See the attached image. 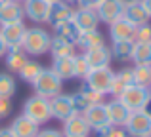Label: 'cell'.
Instances as JSON below:
<instances>
[{
    "instance_id": "cell-27",
    "label": "cell",
    "mask_w": 151,
    "mask_h": 137,
    "mask_svg": "<svg viewBox=\"0 0 151 137\" xmlns=\"http://www.w3.org/2000/svg\"><path fill=\"white\" fill-rule=\"evenodd\" d=\"M54 33H55V36H61V38H65V40L77 44V38H78V34H81V31L77 29V25H75L73 19H71V21H65V23L55 25Z\"/></svg>"
},
{
    "instance_id": "cell-42",
    "label": "cell",
    "mask_w": 151,
    "mask_h": 137,
    "mask_svg": "<svg viewBox=\"0 0 151 137\" xmlns=\"http://www.w3.org/2000/svg\"><path fill=\"white\" fill-rule=\"evenodd\" d=\"M6 52H8V48L4 46V42H2V38H0V59H2L4 55H6Z\"/></svg>"
},
{
    "instance_id": "cell-35",
    "label": "cell",
    "mask_w": 151,
    "mask_h": 137,
    "mask_svg": "<svg viewBox=\"0 0 151 137\" xmlns=\"http://www.w3.org/2000/svg\"><path fill=\"white\" fill-rule=\"evenodd\" d=\"M136 44H151V25L144 23V25L136 27V36H134Z\"/></svg>"
},
{
    "instance_id": "cell-12",
    "label": "cell",
    "mask_w": 151,
    "mask_h": 137,
    "mask_svg": "<svg viewBox=\"0 0 151 137\" xmlns=\"http://www.w3.org/2000/svg\"><path fill=\"white\" fill-rule=\"evenodd\" d=\"M50 109H52V118L59 120H67L69 116L77 114L73 109V101H71V95H65V93H59V95L52 97L50 99Z\"/></svg>"
},
{
    "instance_id": "cell-25",
    "label": "cell",
    "mask_w": 151,
    "mask_h": 137,
    "mask_svg": "<svg viewBox=\"0 0 151 137\" xmlns=\"http://www.w3.org/2000/svg\"><path fill=\"white\" fill-rule=\"evenodd\" d=\"M50 53L52 57H67V55H75V44L61 36H52V42H50Z\"/></svg>"
},
{
    "instance_id": "cell-4",
    "label": "cell",
    "mask_w": 151,
    "mask_h": 137,
    "mask_svg": "<svg viewBox=\"0 0 151 137\" xmlns=\"http://www.w3.org/2000/svg\"><path fill=\"white\" fill-rule=\"evenodd\" d=\"M33 88H35V95H40L46 97V99H52V97L59 95L63 89V80L54 74L50 69H44L40 72V76L33 82Z\"/></svg>"
},
{
    "instance_id": "cell-11",
    "label": "cell",
    "mask_w": 151,
    "mask_h": 137,
    "mask_svg": "<svg viewBox=\"0 0 151 137\" xmlns=\"http://www.w3.org/2000/svg\"><path fill=\"white\" fill-rule=\"evenodd\" d=\"M23 13L35 23H48L50 4L46 0H23Z\"/></svg>"
},
{
    "instance_id": "cell-31",
    "label": "cell",
    "mask_w": 151,
    "mask_h": 137,
    "mask_svg": "<svg viewBox=\"0 0 151 137\" xmlns=\"http://www.w3.org/2000/svg\"><path fill=\"white\" fill-rule=\"evenodd\" d=\"M17 89L15 78L8 72H0V95L2 97H12Z\"/></svg>"
},
{
    "instance_id": "cell-24",
    "label": "cell",
    "mask_w": 151,
    "mask_h": 137,
    "mask_svg": "<svg viewBox=\"0 0 151 137\" xmlns=\"http://www.w3.org/2000/svg\"><path fill=\"white\" fill-rule=\"evenodd\" d=\"M78 48L86 50H92V48H100V46H105V38L100 31H88V33H81L77 38V44Z\"/></svg>"
},
{
    "instance_id": "cell-45",
    "label": "cell",
    "mask_w": 151,
    "mask_h": 137,
    "mask_svg": "<svg viewBox=\"0 0 151 137\" xmlns=\"http://www.w3.org/2000/svg\"><path fill=\"white\" fill-rule=\"evenodd\" d=\"M46 2H48V4H54V2H58V0H46Z\"/></svg>"
},
{
    "instance_id": "cell-47",
    "label": "cell",
    "mask_w": 151,
    "mask_h": 137,
    "mask_svg": "<svg viewBox=\"0 0 151 137\" xmlns=\"http://www.w3.org/2000/svg\"><path fill=\"white\" fill-rule=\"evenodd\" d=\"M14 2H23V0H14Z\"/></svg>"
},
{
    "instance_id": "cell-23",
    "label": "cell",
    "mask_w": 151,
    "mask_h": 137,
    "mask_svg": "<svg viewBox=\"0 0 151 137\" xmlns=\"http://www.w3.org/2000/svg\"><path fill=\"white\" fill-rule=\"evenodd\" d=\"M6 67L8 70H12L14 74H17L19 70H21L23 67H25V63L29 61V55L25 53V50L19 46V48H12L6 52Z\"/></svg>"
},
{
    "instance_id": "cell-46",
    "label": "cell",
    "mask_w": 151,
    "mask_h": 137,
    "mask_svg": "<svg viewBox=\"0 0 151 137\" xmlns=\"http://www.w3.org/2000/svg\"><path fill=\"white\" fill-rule=\"evenodd\" d=\"M124 2H140V0H124Z\"/></svg>"
},
{
    "instance_id": "cell-49",
    "label": "cell",
    "mask_w": 151,
    "mask_h": 137,
    "mask_svg": "<svg viewBox=\"0 0 151 137\" xmlns=\"http://www.w3.org/2000/svg\"><path fill=\"white\" fill-rule=\"evenodd\" d=\"M145 137H151V133H149V135H145Z\"/></svg>"
},
{
    "instance_id": "cell-28",
    "label": "cell",
    "mask_w": 151,
    "mask_h": 137,
    "mask_svg": "<svg viewBox=\"0 0 151 137\" xmlns=\"http://www.w3.org/2000/svg\"><path fill=\"white\" fill-rule=\"evenodd\" d=\"M132 61L134 65H151V44H136L132 50Z\"/></svg>"
},
{
    "instance_id": "cell-41",
    "label": "cell",
    "mask_w": 151,
    "mask_h": 137,
    "mask_svg": "<svg viewBox=\"0 0 151 137\" xmlns=\"http://www.w3.org/2000/svg\"><path fill=\"white\" fill-rule=\"evenodd\" d=\"M142 2V6L145 8V11H147V15L151 17V0H140Z\"/></svg>"
},
{
    "instance_id": "cell-29",
    "label": "cell",
    "mask_w": 151,
    "mask_h": 137,
    "mask_svg": "<svg viewBox=\"0 0 151 137\" xmlns=\"http://www.w3.org/2000/svg\"><path fill=\"white\" fill-rule=\"evenodd\" d=\"M42 70H44V67H42L40 63H37V61H27L25 67L19 70L17 74H19V78H21V80L27 82V84H33V82L40 76Z\"/></svg>"
},
{
    "instance_id": "cell-13",
    "label": "cell",
    "mask_w": 151,
    "mask_h": 137,
    "mask_svg": "<svg viewBox=\"0 0 151 137\" xmlns=\"http://www.w3.org/2000/svg\"><path fill=\"white\" fill-rule=\"evenodd\" d=\"M63 135L65 137H88L92 128L84 120L82 114H73L67 120H63Z\"/></svg>"
},
{
    "instance_id": "cell-21",
    "label": "cell",
    "mask_w": 151,
    "mask_h": 137,
    "mask_svg": "<svg viewBox=\"0 0 151 137\" xmlns=\"http://www.w3.org/2000/svg\"><path fill=\"white\" fill-rule=\"evenodd\" d=\"M52 72L58 74L61 80H71L73 78V70H75V55H67V57H55L52 61Z\"/></svg>"
},
{
    "instance_id": "cell-2",
    "label": "cell",
    "mask_w": 151,
    "mask_h": 137,
    "mask_svg": "<svg viewBox=\"0 0 151 137\" xmlns=\"http://www.w3.org/2000/svg\"><path fill=\"white\" fill-rule=\"evenodd\" d=\"M117 99H121V103L124 105L130 112H134V111H144L145 105H147L149 99H151V93H149L147 86L130 84Z\"/></svg>"
},
{
    "instance_id": "cell-7",
    "label": "cell",
    "mask_w": 151,
    "mask_h": 137,
    "mask_svg": "<svg viewBox=\"0 0 151 137\" xmlns=\"http://www.w3.org/2000/svg\"><path fill=\"white\" fill-rule=\"evenodd\" d=\"M27 27L23 21L17 23H8V25H0V38H2L4 46L8 50L12 48H19L23 44V38H25Z\"/></svg>"
},
{
    "instance_id": "cell-9",
    "label": "cell",
    "mask_w": 151,
    "mask_h": 137,
    "mask_svg": "<svg viewBox=\"0 0 151 137\" xmlns=\"http://www.w3.org/2000/svg\"><path fill=\"white\" fill-rule=\"evenodd\" d=\"M109 36L111 42H134L136 36V27L124 17H119L109 25Z\"/></svg>"
},
{
    "instance_id": "cell-32",
    "label": "cell",
    "mask_w": 151,
    "mask_h": 137,
    "mask_svg": "<svg viewBox=\"0 0 151 137\" xmlns=\"http://www.w3.org/2000/svg\"><path fill=\"white\" fill-rule=\"evenodd\" d=\"M78 93H81V95L86 99V103H88L90 107H92V105H100V103H103V93L90 89L82 80H81V88H78Z\"/></svg>"
},
{
    "instance_id": "cell-3",
    "label": "cell",
    "mask_w": 151,
    "mask_h": 137,
    "mask_svg": "<svg viewBox=\"0 0 151 137\" xmlns=\"http://www.w3.org/2000/svg\"><path fill=\"white\" fill-rule=\"evenodd\" d=\"M23 114L27 118H31L33 122H37L38 126L40 124H46L52 120V109H50V99L40 95H33L23 103Z\"/></svg>"
},
{
    "instance_id": "cell-44",
    "label": "cell",
    "mask_w": 151,
    "mask_h": 137,
    "mask_svg": "<svg viewBox=\"0 0 151 137\" xmlns=\"http://www.w3.org/2000/svg\"><path fill=\"white\" fill-rule=\"evenodd\" d=\"M8 2H10V0H0V8H2L4 4H8Z\"/></svg>"
},
{
    "instance_id": "cell-26",
    "label": "cell",
    "mask_w": 151,
    "mask_h": 137,
    "mask_svg": "<svg viewBox=\"0 0 151 137\" xmlns=\"http://www.w3.org/2000/svg\"><path fill=\"white\" fill-rule=\"evenodd\" d=\"M132 50H134V42H113L109 52L111 57L117 61H130L132 59Z\"/></svg>"
},
{
    "instance_id": "cell-40",
    "label": "cell",
    "mask_w": 151,
    "mask_h": 137,
    "mask_svg": "<svg viewBox=\"0 0 151 137\" xmlns=\"http://www.w3.org/2000/svg\"><path fill=\"white\" fill-rule=\"evenodd\" d=\"M0 137H15V135L10 128H2V130H0Z\"/></svg>"
},
{
    "instance_id": "cell-36",
    "label": "cell",
    "mask_w": 151,
    "mask_h": 137,
    "mask_svg": "<svg viewBox=\"0 0 151 137\" xmlns=\"http://www.w3.org/2000/svg\"><path fill=\"white\" fill-rule=\"evenodd\" d=\"M71 101H73V109H75V112H77V114H84L86 109H90V105L86 103V99L78 92L71 95Z\"/></svg>"
},
{
    "instance_id": "cell-34",
    "label": "cell",
    "mask_w": 151,
    "mask_h": 137,
    "mask_svg": "<svg viewBox=\"0 0 151 137\" xmlns=\"http://www.w3.org/2000/svg\"><path fill=\"white\" fill-rule=\"evenodd\" d=\"M90 65L86 63V59L82 55H75V70H73V78H78V80H82V78H86V74L90 72Z\"/></svg>"
},
{
    "instance_id": "cell-8",
    "label": "cell",
    "mask_w": 151,
    "mask_h": 137,
    "mask_svg": "<svg viewBox=\"0 0 151 137\" xmlns=\"http://www.w3.org/2000/svg\"><path fill=\"white\" fill-rule=\"evenodd\" d=\"M122 10H124V0H101V4L96 8V13L100 17V23L111 25L122 17Z\"/></svg>"
},
{
    "instance_id": "cell-17",
    "label": "cell",
    "mask_w": 151,
    "mask_h": 137,
    "mask_svg": "<svg viewBox=\"0 0 151 137\" xmlns=\"http://www.w3.org/2000/svg\"><path fill=\"white\" fill-rule=\"evenodd\" d=\"M122 17L126 21H130L134 27H140L144 23H149V15L145 11V8L142 6V2H124V10H122Z\"/></svg>"
},
{
    "instance_id": "cell-37",
    "label": "cell",
    "mask_w": 151,
    "mask_h": 137,
    "mask_svg": "<svg viewBox=\"0 0 151 137\" xmlns=\"http://www.w3.org/2000/svg\"><path fill=\"white\" fill-rule=\"evenodd\" d=\"M10 112H12V97L0 95V118H6Z\"/></svg>"
},
{
    "instance_id": "cell-30",
    "label": "cell",
    "mask_w": 151,
    "mask_h": 137,
    "mask_svg": "<svg viewBox=\"0 0 151 137\" xmlns=\"http://www.w3.org/2000/svg\"><path fill=\"white\" fill-rule=\"evenodd\" d=\"M132 78L134 84L140 86H151V65H134L132 67Z\"/></svg>"
},
{
    "instance_id": "cell-15",
    "label": "cell",
    "mask_w": 151,
    "mask_h": 137,
    "mask_svg": "<svg viewBox=\"0 0 151 137\" xmlns=\"http://www.w3.org/2000/svg\"><path fill=\"white\" fill-rule=\"evenodd\" d=\"M82 57L86 59V63L90 65V69H101V67H109L111 63V52L107 46H100V48H92L86 50L82 53Z\"/></svg>"
},
{
    "instance_id": "cell-38",
    "label": "cell",
    "mask_w": 151,
    "mask_h": 137,
    "mask_svg": "<svg viewBox=\"0 0 151 137\" xmlns=\"http://www.w3.org/2000/svg\"><path fill=\"white\" fill-rule=\"evenodd\" d=\"M37 137H65L61 130H55V128H46V130H38Z\"/></svg>"
},
{
    "instance_id": "cell-1",
    "label": "cell",
    "mask_w": 151,
    "mask_h": 137,
    "mask_svg": "<svg viewBox=\"0 0 151 137\" xmlns=\"http://www.w3.org/2000/svg\"><path fill=\"white\" fill-rule=\"evenodd\" d=\"M50 42H52V34L48 31L42 29V27H33V29H27L21 48L25 50L27 55L40 57L50 52Z\"/></svg>"
},
{
    "instance_id": "cell-5",
    "label": "cell",
    "mask_w": 151,
    "mask_h": 137,
    "mask_svg": "<svg viewBox=\"0 0 151 137\" xmlns=\"http://www.w3.org/2000/svg\"><path fill=\"white\" fill-rule=\"evenodd\" d=\"M113 76H115V72L109 67H101V69H92L88 74H86V78H82V82H84L90 89L100 92V93L105 95V93H109V89H111Z\"/></svg>"
},
{
    "instance_id": "cell-43",
    "label": "cell",
    "mask_w": 151,
    "mask_h": 137,
    "mask_svg": "<svg viewBox=\"0 0 151 137\" xmlns=\"http://www.w3.org/2000/svg\"><path fill=\"white\" fill-rule=\"evenodd\" d=\"M63 2H67V4H77L78 0H63Z\"/></svg>"
},
{
    "instance_id": "cell-16",
    "label": "cell",
    "mask_w": 151,
    "mask_h": 137,
    "mask_svg": "<svg viewBox=\"0 0 151 137\" xmlns=\"http://www.w3.org/2000/svg\"><path fill=\"white\" fill-rule=\"evenodd\" d=\"M10 130L14 131L15 137H37L40 126H38L37 122H33L31 118H27L25 114H19V116H15V118H14Z\"/></svg>"
},
{
    "instance_id": "cell-22",
    "label": "cell",
    "mask_w": 151,
    "mask_h": 137,
    "mask_svg": "<svg viewBox=\"0 0 151 137\" xmlns=\"http://www.w3.org/2000/svg\"><path fill=\"white\" fill-rule=\"evenodd\" d=\"M130 84H134V78H132V69H121L119 72H115L113 82H111V89H109V95L119 97Z\"/></svg>"
},
{
    "instance_id": "cell-6",
    "label": "cell",
    "mask_w": 151,
    "mask_h": 137,
    "mask_svg": "<svg viewBox=\"0 0 151 137\" xmlns=\"http://www.w3.org/2000/svg\"><path fill=\"white\" fill-rule=\"evenodd\" d=\"M124 130L128 137H145L151 133V116L145 111L130 112L128 120L124 122Z\"/></svg>"
},
{
    "instance_id": "cell-39",
    "label": "cell",
    "mask_w": 151,
    "mask_h": 137,
    "mask_svg": "<svg viewBox=\"0 0 151 137\" xmlns=\"http://www.w3.org/2000/svg\"><path fill=\"white\" fill-rule=\"evenodd\" d=\"M78 8H90V10H96L101 4V0H78Z\"/></svg>"
},
{
    "instance_id": "cell-14",
    "label": "cell",
    "mask_w": 151,
    "mask_h": 137,
    "mask_svg": "<svg viewBox=\"0 0 151 137\" xmlns=\"http://www.w3.org/2000/svg\"><path fill=\"white\" fill-rule=\"evenodd\" d=\"M73 13H75V8L71 6V4L63 2V0H58V2L50 4L48 23L52 27H55V25H59V23L71 21V19H73Z\"/></svg>"
},
{
    "instance_id": "cell-20",
    "label": "cell",
    "mask_w": 151,
    "mask_h": 137,
    "mask_svg": "<svg viewBox=\"0 0 151 137\" xmlns=\"http://www.w3.org/2000/svg\"><path fill=\"white\" fill-rule=\"evenodd\" d=\"M23 17H25V13H23L21 2H14V0H10L8 4H4V6L0 8V25L23 21Z\"/></svg>"
},
{
    "instance_id": "cell-19",
    "label": "cell",
    "mask_w": 151,
    "mask_h": 137,
    "mask_svg": "<svg viewBox=\"0 0 151 137\" xmlns=\"http://www.w3.org/2000/svg\"><path fill=\"white\" fill-rule=\"evenodd\" d=\"M84 120L88 122V126L92 128V131L100 130V128L107 126L109 124V118H107V111H105V103H100V105H92L90 109L84 111Z\"/></svg>"
},
{
    "instance_id": "cell-48",
    "label": "cell",
    "mask_w": 151,
    "mask_h": 137,
    "mask_svg": "<svg viewBox=\"0 0 151 137\" xmlns=\"http://www.w3.org/2000/svg\"><path fill=\"white\" fill-rule=\"evenodd\" d=\"M149 93H151V86H149Z\"/></svg>"
},
{
    "instance_id": "cell-33",
    "label": "cell",
    "mask_w": 151,
    "mask_h": 137,
    "mask_svg": "<svg viewBox=\"0 0 151 137\" xmlns=\"http://www.w3.org/2000/svg\"><path fill=\"white\" fill-rule=\"evenodd\" d=\"M98 137H128L124 126H113V124H107V126L96 130Z\"/></svg>"
},
{
    "instance_id": "cell-10",
    "label": "cell",
    "mask_w": 151,
    "mask_h": 137,
    "mask_svg": "<svg viewBox=\"0 0 151 137\" xmlns=\"http://www.w3.org/2000/svg\"><path fill=\"white\" fill-rule=\"evenodd\" d=\"M73 23L81 33H88V31H98L100 25V17H98L96 10L90 8H77L73 13Z\"/></svg>"
},
{
    "instance_id": "cell-18",
    "label": "cell",
    "mask_w": 151,
    "mask_h": 137,
    "mask_svg": "<svg viewBox=\"0 0 151 137\" xmlns=\"http://www.w3.org/2000/svg\"><path fill=\"white\" fill-rule=\"evenodd\" d=\"M105 111H107L109 124H113V126H124V122L130 116V111L121 103V99H117V97H113L109 103H105Z\"/></svg>"
}]
</instances>
